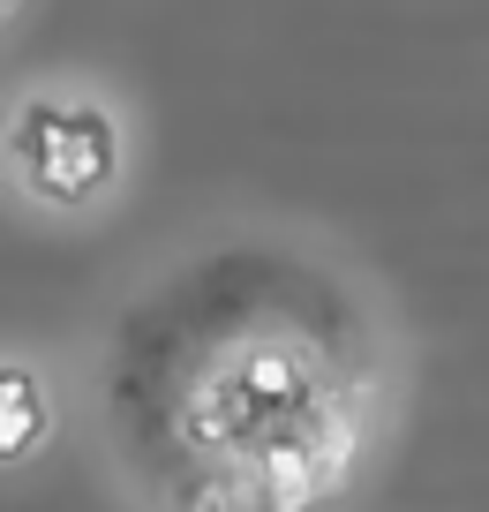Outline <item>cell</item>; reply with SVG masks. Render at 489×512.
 I'll return each instance as SVG.
<instances>
[{
    "label": "cell",
    "mask_w": 489,
    "mask_h": 512,
    "mask_svg": "<svg viewBox=\"0 0 489 512\" xmlns=\"http://www.w3.org/2000/svg\"><path fill=\"white\" fill-rule=\"evenodd\" d=\"M23 16H31V0H0V38H16Z\"/></svg>",
    "instance_id": "cell-3"
},
{
    "label": "cell",
    "mask_w": 489,
    "mask_h": 512,
    "mask_svg": "<svg viewBox=\"0 0 489 512\" xmlns=\"http://www.w3.org/2000/svg\"><path fill=\"white\" fill-rule=\"evenodd\" d=\"M136 121L121 91L53 68L0 98V204L38 226H98L136 189Z\"/></svg>",
    "instance_id": "cell-1"
},
{
    "label": "cell",
    "mask_w": 489,
    "mask_h": 512,
    "mask_svg": "<svg viewBox=\"0 0 489 512\" xmlns=\"http://www.w3.org/2000/svg\"><path fill=\"white\" fill-rule=\"evenodd\" d=\"M68 430V400L46 354L0 347V475H31Z\"/></svg>",
    "instance_id": "cell-2"
}]
</instances>
